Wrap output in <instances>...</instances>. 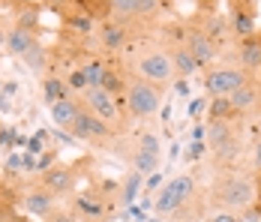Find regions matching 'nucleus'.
<instances>
[{
	"instance_id": "obj_43",
	"label": "nucleus",
	"mask_w": 261,
	"mask_h": 222,
	"mask_svg": "<svg viewBox=\"0 0 261 222\" xmlns=\"http://www.w3.org/2000/svg\"><path fill=\"white\" fill-rule=\"evenodd\" d=\"M6 33L9 30H3V24H0V45H6Z\"/></svg>"
},
{
	"instance_id": "obj_11",
	"label": "nucleus",
	"mask_w": 261,
	"mask_h": 222,
	"mask_svg": "<svg viewBox=\"0 0 261 222\" xmlns=\"http://www.w3.org/2000/svg\"><path fill=\"white\" fill-rule=\"evenodd\" d=\"M72 183H75V165H57V168H48V171L42 174V186L51 189L54 195L69 192Z\"/></svg>"
},
{
	"instance_id": "obj_20",
	"label": "nucleus",
	"mask_w": 261,
	"mask_h": 222,
	"mask_svg": "<svg viewBox=\"0 0 261 222\" xmlns=\"http://www.w3.org/2000/svg\"><path fill=\"white\" fill-rule=\"evenodd\" d=\"M111 9H114V0H81V12H87L93 21L111 18Z\"/></svg>"
},
{
	"instance_id": "obj_3",
	"label": "nucleus",
	"mask_w": 261,
	"mask_h": 222,
	"mask_svg": "<svg viewBox=\"0 0 261 222\" xmlns=\"http://www.w3.org/2000/svg\"><path fill=\"white\" fill-rule=\"evenodd\" d=\"M159 102H162V93H159L156 84L144 81V78H135L126 84V108H129L132 117H150L159 111Z\"/></svg>"
},
{
	"instance_id": "obj_4",
	"label": "nucleus",
	"mask_w": 261,
	"mask_h": 222,
	"mask_svg": "<svg viewBox=\"0 0 261 222\" xmlns=\"http://www.w3.org/2000/svg\"><path fill=\"white\" fill-rule=\"evenodd\" d=\"M249 81V75L243 69H234V66H222V69H210L207 78H204V87L213 96H231L237 87H243Z\"/></svg>"
},
{
	"instance_id": "obj_41",
	"label": "nucleus",
	"mask_w": 261,
	"mask_h": 222,
	"mask_svg": "<svg viewBox=\"0 0 261 222\" xmlns=\"http://www.w3.org/2000/svg\"><path fill=\"white\" fill-rule=\"evenodd\" d=\"M177 93H180V96H189V84H186V81H177Z\"/></svg>"
},
{
	"instance_id": "obj_7",
	"label": "nucleus",
	"mask_w": 261,
	"mask_h": 222,
	"mask_svg": "<svg viewBox=\"0 0 261 222\" xmlns=\"http://www.w3.org/2000/svg\"><path fill=\"white\" fill-rule=\"evenodd\" d=\"M114 99L117 96H111L102 87H87V90H84V105H87L99 120H105V124H114V120L120 117V108H117Z\"/></svg>"
},
{
	"instance_id": "obj_5",
	"label": "nucleus",
	"mask_w": 261,
	"mask_h": 222,
	"mask_svg": "<svg viewBox=\"0 0 261 222\" xmlns=\"http://www.w3.org/2000/svg\"><path fill=\"white\" fill-rule=\"evenodd\" d=\"M138 72L144 75V81H150V84L162 87V84L174 75L171 54H165V51H150V54H144V57L138 60Z\"/></svg>"
},
{
	"instance_id": "obj_34",
	"label": "nucleus",
	"mask_w": 261,
	"mask_h": 222,
	"mask_svg": "<svg viewBox=\"0 0 261 222\" xmlns=\"http://www.w3.org/2000/svg\"><path fill=\"white\" fill-rule=\"evenodd\" d=\"M201 156H204V144H201V141H192L189 150H186V159H192V162H195V159H201Z\"/></svg>"
},
{
	"instance_id": "obj_42",
	"label": "nucleus",
	"mask_w": 261,
	"mask_h": 222,
	"mask_svg": "<svg viewBox=\"0 0 261 222\" xmlns=\"http://www.w3.org/2000/svg\"><path fill=\"white\" fill-rule=\"evenodd\" d=\"M192 138L201 141V138H204V126H195V129H192Z\"/></svg>"
},
{
	"instance_id": "obj_6",
	"label": "nucleus",
	"mask_w": 261,
	"mask_h": 222,
	"mask_svg": "<svg viewBox=\"0 0 261 222\" xmlns=\"http://www.w3.org/2000/svg\"><path fill=\"white\" fill-rule=\"evenodd\" d=\"M75 138H81V141H99V138H105L108 132H111V126L105 124V120H99L84 102H81V111L79 117H75V124H72V129H69Z\"/></svg>"
},
{
	"instance_id": "obj_25",
	"label": "nucleus",
	"mask_w": 261,
	"mask_h": 222,
	"mask_svg": "<svg viewBox=\"0 0 261 222\" xmlns=\"http://www.w3.org/2000/svg\"><path fill=\"white\" fill-rule=\"evenodd\" d=\"M66 24L72 27V30H75V33H81V36H87V33H93V18H90V15H87V12H69V15H66Z\"/></svg>"
},
{
	"instance_id": "obj_33",
	"label": "nucleus",
	"mask_w": 261,
	"mask_h": 222,
	"mask_svg": "<svg viewBox=\"0 0 261 222\" xmlns=\"http://www.w3.org/2000/svg\"><path fill=\"white\" fill-rule=\"evenodd\" d=\"M18 168H24V156H21V153H12V156L6 159V174H15Z\"/></svg>"
},
{
	"instance_id": "obj_35",
	"label": "nucleus",
	"mask_w": 261,
	"mask_h": 222,
	"mask_svg": "<svg viewBox=\"0 0 261 222\" xmlns=\"http://www.w3.org/2000/svg\"><path fill=\"white\" fill-rule=\"evenodd\" d=\"M45 222H75V219H72V213H66V210H54V213L45 216Z\"/></svg>"
},
{
	"instance_id": "obj_23",
	"label": "nucleus",
	"mask_w": 261,
	"mask_h": 222,
	"mask_svg": "<svg viewBox=\"0 0 261 222\" xmlns=\"http://www.w3.org/2000/svg\"><path fill=\"white\" fill-rule=\"evenodd\" d=\"M132 168L141 171V174H153L159 168V156L156 153H141V150H138V153L132 156Z\"/></svg>"
},
{
	"instance_id": "obj_22",
	"label": "nucleus",
	"mask_w": 261,
	"mask_h": 222,
	"mask_svg": "<svg viewBox=\"0 0 261 222\" xmlns=\"http://www.w3.org/2000/svg\"><path fill=\"white\" fill-rule=\"evenodd\" d=\"M207 138H210V144H213V147H219L222 141L234 138V132H231V126H228V120H210Z\"/></svg>"
},
{
	"instance_id": "obj_17",
	"label": "nucleus",
	"mask_w": 261,
	"mask_h": 222,
	"mask_svg": "<svg viewBox=\"0 0 261 222\" xmlns=\"http://www.w3.org/2000/svg\"><path fill=\"white\" fill-rule=\"evenodd\" d=\"M171 63H174V72L180 75V78H189L195 69H201V66H198V60L192 57V51H189V48L171 51Z\"/></svg>"
},
{
	"instance_id": "obj_27",
	"label": "nucleus",
	"mask_w": 261,
	"mask_h": 222,
	"mask_svg": "<svg viewBox=\"0 0 261 222\" xmlns=\"http://www.w3.org/2000/svg\"><path fill=\"white\" fill-rule=\"evenodd\" d=\"M84 78H87V87H102V75H105V66L99 60H93V63H87L84 69Z\"/></svg>"
},
{
	"instance_id": "obj_2",
	"label": "nucleus",
	"mask_w": 261,
	"mask_h": 222,
	"mask_svg": "<svg viewBox=\"0 0 261 222\" xmlns=\"http://www.w3.org/2000/svg\"><path fill=\"white\" fill-rule=\"evenodd\" d=\"M192 192H195V180H192L189 174H177V177H171V180L156 192L153 210H156V213H174V210H180L183 204L192 198Z\"/></svg>"
},
{
	"instance_id": "obj_15",
	"label": "nucleus",
	"mask_w": 261,
	"mask_h": 222,
	"mask_svg": "<svg viewBox=\"0 0 261 222\" xmlns=\"http://www.w3.org/2000/svg\"><path fill=\"white\" fill-rule=\"evenodd\" d=\"M240 63H243V72H255L261 66V33H252V36H243L240 42Z\"/></svg>"
},
{
	"instance_id": "obj_45",
	"label": "nucleus",
	"mask_w": 261,
	"mask_h": 222,
	"mask_svg": "<svg viewBox=\"0 0 261 222\" xmlns=\"http://www.w3.org/2000/svg\"><path fill=\"white\" fill-rule=\"evenodd\" d=\"M255 216H258V219H261V204H258V207H255Z\"/></svg>"
},
{
	"instance_id": "obj_32",
	"label": "nucleus",
	"mask_w": 261,
	"mask_h": 222,
	"mask_svg": "<svg viewBox=\"0 0 261 222\" xmlns=\"http://www.w3.org/2000/svg\"><path fill=\"white\" fill-rule=\"evenodd\" d=\"M66 87H72V90H87V78H84V72H81V69L69 72V81H66Z\"/></svg>"
},
{
	"instance_id": "obj_9",
	"label": "nucleus",
	"mask_w": 261,
	"mask_h": 222,
	"mask_svg": "<svg viewBox=\"0 0 261 222\" xmlns=\"http://www.w3.org/2000/svg\"><path fill=\"white\" fill-rule=\"evenodd\" d=\"M231 105H234L237 114H249V111H258L261 108V84L255 78H249L243 87H237L231 93Z\"/></svg>"
},
{
	"instance_id": "obj_12",
	"label": "nucleus",
	"mask_w": 261,
	"mask_h": 222,
	"mask_svg": "<svg viewBox=\"0 0 261 222\" xmlns=\"http://www.w3.org/2000/svg\"><path fill=\"white\" fill-rule=\"evenodd\" d=\"M24 210L33 213V216H42V219H45L48 213H54V192L45 189V186H33L24 195Z\"/></svg>"
},
{
	"instance_id": "obj_47",
	"label": "nucleus",
	"mask_w": 261,
	"mask_h": 222,
	"mask_svg": "<svg viewBox=\"0 0 261 222\" xmlns=\"http://www.w3.org/2000/svg\"><path fill=\"white\" fill-rule=\"evenodd\" d=\"M246 3H255V0H246Z\"/></svg>"
},
{
	"instance_id": "obj_10",
	"label": "nucleus",
	"mask_w": 261,
	"mask_h": 222,
	"mask_svg": "<svg viewBox=\"0 0 261 222\" xmlns=\"http://www.w3.org/2000/svg\"><path fill=\"white\" fill-rule=\"evenodd\" d=\"M159 9V0H114L111 18L126 21V18H141V15H153Z\"/></svg>"
},
{
	"instance_id": "obj_26",
	"label": "nucleus",
	"mask_w": 261,
	"mask_h": 222,
	"mask_svg": "<svg viewBox=\"0 0 261 222\" xmlns=\"http://www.w3.org/2000/svg\"><path fill=\"white\" fill-rule=\"evenodd\" d=\"M240 141L234 138H228V141H222L219 147H213V156H216V162H231V159H237V153H240Z\"/></svg>"
},
{
	"instance_id": "obj_24",
	"label": "nucleus",
	"mask_w": 261,
	"mask_h": 222,
	"mask_svg": "<svg viewBox=\"0 0 261 222\" xmlns=\"http://www.w3.org/2000/svg\"><path fill=\"white\" fill-rule=\"evenodd\" d=\"M42 93H45V102H57V99L69 96V87L60 81V78H45V84H42Z\"/></svg>"
},
{
	"instance_id": "obj_46",
	"label": "nucleus",
	"mask_w": 261,
	"mask_h": 222,
	"mask_svg": "<svg viewBox=\"0 0 261 222\" xmlns=\"http://www.w3.org/2000/svg\"><path fill=\"white\" fill-rule=\"evenodd\" d=\"M246 222H258V216H249V219H246Z\"/></svg>"
},
{
	"instance_id": "obj_44",
	"label": "nucleus",
	"mask_w": 261,
	"mask_h": 222,
	"mask_svg": "<svg viewBox=\"0 0 261 222\" xmlns=\"http://www.w3.org/2000/svg\"><path fill=\"white\" fill-rule=\"evenodd\" d=\"M255 81H258V84H261V66H258V69H255Z\"/></svg>"
},
{
	"instance_id": "obj_36",
	"label": "nucleus",
	"mask_w": 261,
	"mask_h": 222,
	"mask_svg": "<svg viewBox=\"0 0 261 222\" xmlns=\"http://www.w3.org/2000/svg\"><path fill=\"white\" fill-rule=\"evenodd\" d=\"M159 186H162V174H159V171L147 174V192H156Z\"/></svg>"
},
{
	"instance_id": "obj_39",
	"label": "nucleus",
	"mask_w": 261,
	"mask_h": 222,
	"mask_svg": "<svg viewBox=\"0 0 261 222\" xmlns=\"http://www.w3.org/2000/svg\"><path fill=\"white\" fill-rule=\"evenodd\" d=\"M252 162H255V165L261 168V138L255 141V153H252Z\"/></svg>"
},
{
	"instance_id": "obj_38",
	"label": "nucleus",
	"mask_w": 261,
	"mask_h": 222,
	"mask_svg": "<svg viewBox=\"0 0 261 222\" xmlns=\"http://www.w3.org/2000/svg\"><path fill=\"white\" fill-rule=\"evenodd\" d=\"M210 222H237V216H234V213H216Z\"/></svg>"
},
{
	"instance_id": "obj_14",
	"label": "nucleus",
	"mask_w": 261,
	"mask_h": 222,
	"mask_svg": "<svg viewBox=\"0 0 261 222\" xmlns=\"http://www.w3.org/2000/svg\"><path fill=\"white\" fill-rule=\"evenodd\" d=\"M33 45H39V42H36V33H33L30 27L15 24L9 33H6V51H9V54H15V57H24Z\"/></svg>"
},
{
	"instance_id": "obj_40",
	"label": "nucleus",
	"mask_w": 261,
	"mask_h": 222,
	"mask_svg": "<svg viewBox=\"0 0 261 222\" xmlns=\"http://www.w3.org/2000/svg\"><path fill=\"white\" fill-rule=\"evenodd\" d=\"M201 108H204V102H201V99H198V102H192V105H189V117H195Z\"/></svg>"
},
{
	"instance_id": "obj_8",
	"label": "nucleus",
	"mask_w": 261,
	"mask_h": 222,
	"mask_svg": "<svg viewBox=\"0 0 261 222\" xmlns=\"http://www.w3.org/2000/svg\"><path fill=\"white\" fill-rule=\"evenodd\" d=\"M186 48L192 51V57L198 60V66H207V63H213V60L219 57V45H216V39H210L204 30H192L189 39H186Z\"/></svg>"
},
{
	"instance_id": "obj_29",
	"label": "nucleus",
	"mask_w": 261,
	"mask_h": 222,
	"mask_svg": "<svg viewBox=\"0 0 261 222\" xmlns=\"http://www.w3.org/2000/svg\"><path fill=\"white\" fill-rule=\"evenodd\" d=\"M138 150L141 153H156L162 150V144H159V135H153V132H144V135H138Z\"/></svg>"
},
{
	"instance_id": "obj_18",
	"label": "nucleus",
	"mask_w": 261,
	"mask_h": 222,
	"mask_svg": "<svg viewBox=\"0 0 261 222\" xmlns=\"http://www.w3.org/2000/svg\"><path fill=\"white\" fill-rule=\"evenodd\" d=\"M147 174H141V171H135L132 168V174L123 180V189H120V204L123 207H132L135 204V198H138V189H141V180H144Z\"/></svg>"
},
{
	"instance_id": "obj_16",
	"label": "nucleus",
	"mask_w": 261,
	"mask_h": 222,
	"mask_svg": "<svg viewBox=\"0 0 261 222\" xmlns=\"http://www.w3.org/2000/svg\"><path fill=\"white\" fill-rule=\"evenodd\" d=\"M231 27H234L240 36H252V30H255V15H252V3H243V6H237L234 15H231Z\"/></svg>"
},
{
	"instance_id": "obj_21",
	"label": "nucleus",
	"mask_w": 261,
	"mask_h": 222,
	"mask_svg": "<svg viewBox=\"0 0 261 222\" xmlns=\"http://www.w3.org/2000/svg\"><path fill=\"white\" fill-rule=\"evenodd\" d=\"M99 33H102V45L105 48H111V51L120 48V45L126 42V27L123 24H105Z\"/></svg>"
},
{
	"instance_id": "obj_13",
	"label": "nucleus",
	"mask_w": 261,
	"mask_h": 222,
	"mask_svg": "<svg viewBox=\"0 0 261 222\" xmlns=\"http://www.w3.org/2000/svg\"><path fill=\"white\" fill-rule=\"evenodd\" d=\"M79 111H81V102L69 93V96L57 99V102L51 105V120L60 126V129H72L75 117H79Z\"/></svg>"
},
{
	"instance_id": "obj_28",
	"label": "nucleus",
	"mask_w": 261,
	"mask_h": 222,
	"mask_svg": "<svg viewBox=\"0 0 261 222\" xmlns=\"http://www.w3.org/2000/svg\"><path fill=\"white\" fill-rule=\"evenodd\" d=\"M102 90H108L111 96H117V93L123 90V75L114 72V69H105V75H102Z\"/></svg>"
},
{
	"instance_id": "obj_1",
	"label": "nucleus",
	"mask_w": 261,
	"mask_h": 222,
	"mask_svg": "<svg viewBox=\"0 0 261 222\" xmlns=\"http://www.w3.org/2000/svg\"><path fill=\"white\" fill-rule=\"evenodd\" d=\"M255 180L252 177H243V174H234L228 177L216 192H213V204L222 207V210H249L252 201H255Z\"/></svg>"
},
{
	"instance_id": "obj_37",
	"label": "nucleus",
	"mask_w": 261,
	"mask_h": 222,
	"mask_svg": "<svg viewBox=\"0 0 261 222\" xmlns=\"http://www.w3.org/2000/svg\"><path fill=\"white\" fill-rule=\"evenodd\" d=\"M9 141H12V129L0 126V147H9Z\"/></svg>"
},
{
	"instance_id": "obj_30",
	"label": "nucleus",
	"mask_w": 261,
	"mask_h": 222,
	"mask_svg": "<svg viewBox=\"0 0 261 222\" xmlns=\"http://www.w3.org/2000/svg\"><path fill=\"white\" fill-rule=\"evenodd\" d=\"M21 60H24V63L30 66V69H42V66H45V51L39 48V45H33V48L27 51V54L21 57Z\"/></svg>"
},
{
	"instance_id": "obj_19",
	"label": "nucleus",
	"mask_w": 261,
	"mask_h": 222,
	"mask_svg": "<svg viewBox=\"0 0 261 222\" xmlns=\"http://www.w3.org/2000/svg\"><path fill=\"white\" fill-rule=\"evenodd\" d=\"M207 114L210 120H231L237 111L231 105V96H213V102L207 105Z\"/></svg>"
},
{
	"instance_id": "obj_31",
	"label": "nucleus",
	"mask_w": 261,
	"mask_h": 222,
	"mask_svg": "<svg viewBox=\"0 0 261 222\" xmlns=\"http://www.w3.org/2000/svg\"><path fill=\"white\" fill-rule=\"evenodd\" d=\"M75 204H79V210H84V213H87V216H93V219H99V216H102V204H99V201H90V198H79Z\"/></svg>"
}]
</instances>
